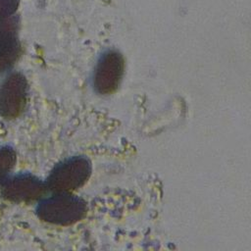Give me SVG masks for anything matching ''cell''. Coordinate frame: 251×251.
<instances>
[{
    "label": "cell",
    "mask_w": 251,
    "mask_h": 251,
    "mask_svg": "<svg viewBox=\"0 0 251 251\" xmlns=\"http://www.w3.org/2000/svg\"><path fill=\"white\" fill-rule=\"evenodd\" d=\"M90 175V161L83 156H73L57 164L45 181L51 192H73L80 188Z\"/></svg>",
    "instance_id": "7a4b0ae2"
},
{
    "label": "cell",
    "mask_w": 251,
    "mask_h": 251,
    "mask_svg": "<svg viewBox=\"0 0 251 251\" xmlns=\"http://www.w3.org/2000/svg\"><path fill=\"white\" fill-rule=\"evenodd\" d=\"M47 191L46 181L29 173L8 176L0 181L1 196L14 203H30L40 200Z\"/></svg>",
    "instance_id": "3957f363"
},
{
    "label": "cell",
    "mask_w": 251,
    "mask_h": 251,
    "mask_svg": "<svg viewBox=\"0 0 251 251\" xmlns=\"http://www.w3.org/2000/svg\"><path fill=\"white\" fill-rule=\"evenodd\" d=\"M17 30L18 20L15 15L0 22V74L8 71L21 55Z\"/></svg>",
    "instance_id": "8992f818"
},
{
    "label": "cell",
    "mask_w": 251,
    "mask_h": 251,
    "mask_svg": "<svg viewBox=\"0 0 251 251\" xmlns=\"http://www.w3.org/2000/svg\"><path fill=\"white\" fill-rule=\"evenodd\" d=\"M17 161V154L9 145L0 146V181L7 177Z\"/></svg>",
    "instance_id": "52a82bcc"
},
{
    "label": "cell",
    "mask_w": 251,
    "mask_h": 251,
    "mask_svg": "<svg viewBox=\"0 0 251 251\" xmlns=\"http://www.w3.org/2000/svg\"><path fill=\"white\" fill-rule=\"evenodd\" d=\"M124 73V59L117 51H107L99 58L93 73V88L101 95L117 90Z\"/></svg>",
    "instance_id": "5b68a950"
},
{
    "label": "cell",
    "mask_w": 251,
    "mask_h": 251,
    "mask_svg": "<svg viewBox=\"0 0 251 251\" xmlns=\"http://www.w3.org/2000/svg\"><path fill=\"white\" fill-rule=\"evenodd\" d=\"M28 83L20 72L9 74L0 84V115L12 120L20 117L27 104Z\"/></svg>",
    "instance_id": "277c9868"
},
{
    "label": "cell",
    "mask_w": 251,
    "mask_h": 251,
    "mask_svg": "<svg viewBox=\"0 0 251 251\" xmlns=\"http://www.w3.org/2000/svg\"><path fill=\"white\" fill-rule=\"evenodd\" d=\"M19 4V0H0V22L13 16Z\"/></svg>",
    "instance_id": "ba28073f"
},
{
    "label": "cell",
    "mask_w": 251,
    "mask_h": 251,
    "mask_svg": "<svg viewBox=\"0 0 251 251\" xmlns=\"http://www.w3.org/2000/svg\"><path fill=\"white\" fill-rule=\"evenodd\" d=\"M85 201L73 192H53L42 197L36 205L37 217L46 223L58 226H70L80 221L86 214Z\"/></svg>",
    "instance_id": "6da1fadb"
}]
</instances>
